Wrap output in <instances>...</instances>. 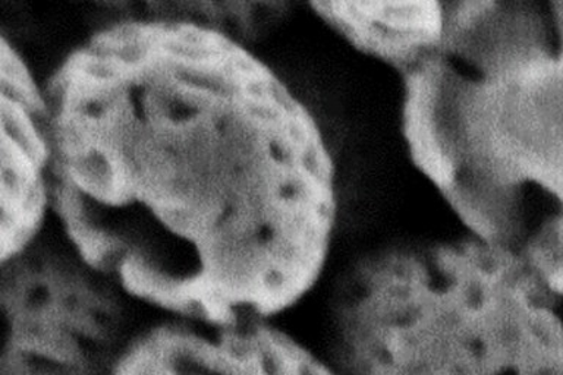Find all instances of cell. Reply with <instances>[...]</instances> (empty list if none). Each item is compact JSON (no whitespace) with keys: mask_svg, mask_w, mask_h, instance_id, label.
Segmentation results:
<instances>
[{"mask_svg":"<svg viewBox=\"0 0 563 375\" xmlns=\"http://www.w3.org/2000/svg\"><path fill=\"white\" fill-rule=\"evenodd\" d=\"M110 375H341L262 323L163 326L134 338Z\"/></svg>","mask_w":563,"mask_h":375,"instance_id":"277c9868","label":"cell"},{"mask_svg":"<svg viewBox=\"0 0 563 375\" xmlns=\"http://www.w3.org/2000/svg\"><path fill=\"white\" fill-rule=\"evenodd\" d=\"M404 134L475 238L563 298V2H460L405 77Z\"/></svg>","mask_w":563,"mask_h":375,"instance_id":"6da1fadb","label":"cell"},{"mask_svg":"<svg viewBox=\"0 0 563 375\" xmlns=\"http://www.w3.org/2000/svg\"><path fill=\"white\" fill-rule=\"evenodd\" d=\"M342 375H563V299L474 238L356 260L333 301Z\"/></svg>","mask_w":563,"mask_h":375,"instance_id":"7a4b0ae2","label":"cell"},{"mask_svg":"<svg viewBox=\"0 0 563 375\" xmlns=\"http://www.w3.org/2000/svg\"><path fill=\"white\" fill-rule=\"evenodd\" d=\"M312 8L365 55L402 74L438 47L444 31L439 2H317Z\"/></svg>","mask_w":563,"mask_h":375,"instance_id":"5b68a950","label":"cell"},{"mask_svg":"<svg viewBox=\"0 0 563 375\" xmlns=\"http://www.w3.org/2000/svg\"><path fill=\"white\" fill-rule=\"evenodd\" d=\"M0 375H110L131 341L113 286L73 254L3 263Z\"/></svg>","mask_w":563,"mask_h":375,"instance_id":"3957f363","label":"cell"}]
</instances>
